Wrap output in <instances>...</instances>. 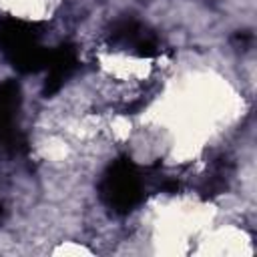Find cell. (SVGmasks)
<instances>
[{"instance_id": "cell-1", "label": "cell", "mask_w": 257, "mask_h": 257, "mask_svg": "<svg viewBox=\"0 0 257 257\" xmlns=\"http://www.w3.org/2000/svg\"><path fill=\"white\" fill-rule=\"evenodd\" d=\"M40 22H28L16 16L0 18V52L20 74H34L46 68L50 50L40 44Z\"/></svg>"}, {"instance_id": "cell-2", "label": "cell", "mask_w": 257, "mask_h": 257, "mask_svg": "<svg viewBox=\"0 0 257 257\" xmlns=\"http://www.w3.org/2000/svg\"><path fill=\"white\" fill-rule=\"evenodd\" d=\"M98 197L116 215H126L143 203L145 183L128 157H120L108 165L98 183Z\"/></svg>"}, {"instance_id": "cell-3", "label": "cell", "mask_w": 257, "mask_h": 257, "mask_svg": "<svg viewBox=\"0 0 257 257\" xmlns=\"http://www.w3.org/2000/svg\"><path fill=\"white\" fill-rule=\"evenodd\" d=\"M22 102V90L16 80L0 82V147L10 155H26L28 141L16 128V112Z\"/></svg>"}, {"instance_id": "cell-4", "label": "cell", "mask_w": 257, "mask_h": 257, "mask_svg": "<svg viewBox=\"0 0 257 257\" xmlns=\"http://www.w3.org/2000/svg\"><path fill=\"white\" fill-rule=\"evenodd\" d=\"M106 38H108V42L112 46L126 48V50L135 52L141 58H153L163 50L159 36L151 28L143 26L139 20L128 18V16L116 20L108 28Z\"/></svg>"}, {"instance_id": "cell-5", "label": "cell", "mask_w": 257, "mask_h": 257, "mask_svg": "<svg viewBox=\"0 0 257 257\" xmlns=\"http://www.w3.org/2000/svg\"><path fill=\"white\" fill-rule=\"evenodd\" d=\"M78 68V48L70 42H62L56 48L50 50L48 62H46V80L42 86V94L44 96H52L56 94L62 84L74 74V70Z\"/></svg>"}]
</instances>
